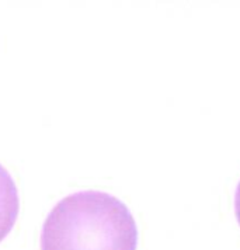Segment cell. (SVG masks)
Returning a JSON list of instances; mask_svg holds the SVG:
<instances>
[{
    "mask_svg": "<svg viewBox=\"0 0 240 250\" xmlns=\"http://www.w3.org/2000/svg\"><path fill=\"white\" fill-rule=\"evenodd\" d=\"M134 216L118 198L79 191L59 201L46 218L41 250H137Z\"/></svg>",
    "mask_w": 240,
    "mask_h": 250,
    "instance_id": "obj_1",
    "label": "cell"
},
{
    "mask_svg": "<svg viewBox=\"0 0 240 250\" xmlns=\"http://www.w3.org/2000/svg\"><path fill=\"white\" fill-rule=\"evenodd\" d=\"M19 214V193L12 176L0 165V242L9 235Z\"/></svg>",
    "mask_w": 240,
    "mask_h": 250,
    "instance_id": "obj_2",
    "label": "cell"
},
{
    "mask_svg": "<svg viewBox=\"0 0 240 250\" xmlns=\"http://www.w3.org/2000/svg\"><path fill=\"white\" fill-rule=\"evenodd\" d=\"M235 211H236V216H238V221L240 224V183L238 186V190H236V195H235Z\"/></svg>",
    "mask_w": 240,
    "mask_h": 250,
    "instance_id": "obj_3",
    "label": "cell"
}]
</instances>
